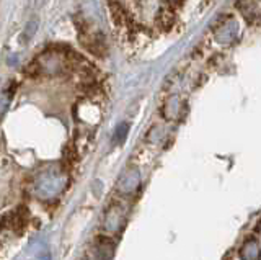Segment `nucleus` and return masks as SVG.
Returning a JSON list of instances; mask_svg holds the SVG:
<instances>
[{
  "instance_id": "nucleus-1",
  "label": "nucleus",
  "mask_w": 261,
  "mask_h": 260,
  "mask_svg": "<svg viewBox=\"0 0 261 260\" xmlns=\"http://www.w3.org/2000/svg\"><path fill=\"white\" fill-rule=\"evenodd\" d=\"M237 9L240 10L243 18L248 21V25H256V23H261V15L258 10L256 0H239Z\"/></svg>"
},
{
  "instance_id": "nucleus-2",
  "label": "nucleus",
  "mask_w": 261,
  "mask_h": 260,
  "mask_svg": "<svg viewBox=\"0 0 261 260\" xmlns=\"http://www.w3.org/2000/svg\"><path fill=\"white\" fill-rule=\"evenodd\" d=\"M110 7V13H111V18L113 23L116 27H129L130 25V20H129V13L126 12V9L122 7L119 2H111L108 4Z\"/></svg>"
},
{
  "instance_id": "nucleus-3",
  "label": "nucleus",
  "mask_w": 261,
  "mask_h": 260,
  "mask_svg": "<svg viewBox=\"0 0 261 260\" xmlns=\"http://www.w3.org/2000/svg\"><path fill=\"white\" fill-rule=\"evenodd\" d=\"M175 13L171 9H162L160 13H159V25L162 27V30H170L171 27H173L175 23Z\"/></svg>"
},
{
  "instance_id": "nucleus-4",
  "label": "nucleus",
  "mask_w": 261,
  "mask_h": 260,
  "mask_svg": "<svg viewBox=\"0 0 261 260\" xmlns=\"http://www.w3.org/2000/svg\"><path fill=\"white\" fill-rule=\"evenodd\" d=\"M23 211H27V208H18V211L13 215L12 221H13V227L16 231H21L24 226H27V218L23 216Z\"/></svg>"
},
{
  "instance_id": "nucleus-5",
  "label": "nucleus",
  "mask_w": 261,
  "mask_h": 260,
  "mask_svg": "<svg viewBox=\"0 0 261 260\" xmlns=\"http://www.w3.org/2000/svg\"><path fill=\"white\" fill-rule=\"evenodd\" d=\"M36 30H38V20H36V17H33L30 21H28V25H27V28H24V39H31L33 38V35L36 33Z\"/></svg>"
},
{
  "instance_id": "nucleus-6",
  "label": "nucleus",
  "mask_w": 261,
  "mask_h": 260,
  "mask_svg": "<svg viewBox=\"0 0 261 260\" xmlns=\"http://www.w3.org/2000/svg\"><path fill=\"white\" fill-rule=\"evenodd\" d=\"M127 129L129 126L126 123H122L116 128V133H114V139H118V143H122L126 139V134H127Z\"/></svg>"
},
{
  "instance_id": "nucleus-7",
  "label": "nucleus",
  "mask_w": 261,
  "mask_h": 260,
  "mask_svg": "<svg viewBox=\"0 0 261 260\" xmlns=\"http://www.w3.org/2000/svg\"><path fill=\"white\" fill-rule=\"evenodd\" d=\"M49 2V0H35V5L38 7V9H43V7Z\"/></svg>"
}]
</instances>
